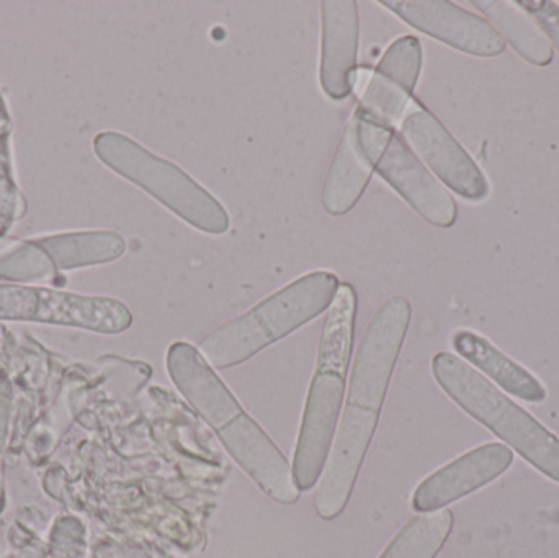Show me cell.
<instances>
[{
    "instance_id": "cell-1",
    "label": "cell",
    "mask_w": 559,
    "mask_h": 558,
    "mask_svg": "<svg viewBox=\"0 0 559 558\" xmlns=\"http://www.w3.org/2000/svg\"><path fill=\"white\" fill-rule=\"evenodd\" d=\"M411 317L413 308L406 298H390L378 308L358 344L344 415L316 494V511L324 520L337 518L350 500Z\"/></svg>"
},
{
    "instance_id": "cell-2",
    "label": "cell",
    "mask_w": 559,
    "mask_h": 558,
    "mask_svg": "<svg viewBox=\"0 0 559 558\" xmlns=\"http://www.w3.org/2000/svg\"><path fill=\"white\" fill-rule=\"evenodd\" d=\"M167 372L187 402L212 426L236 462L264 494L283 504L301 491L277 446L239 405L218 373L193 344L177 341L167 351Z\"/></svg>"
},
{
    "instance_id": "cell-3",
    "label": "cell",
    "mask_w": 559,
    "mask_h": 558,
    "mask_svg": "<svg viewBox=\"0 0 559 558\" xmlns=\"http://www.w3.org/2000/svg\"><path fill=\"white\" fill-rule=\"evenodd\" d=\"M355 313L357 295L354 287L341 284L322 328L318 363L293 458V477L299 491L316 487L334 442L354 347Z\"/></svg>"
},
{
    "instance_id": "cell-4",
    "label": "cell",
    "mask_w": 559,
    "mask_h": 558,
    "mask_svg": "<svg viewBox=\"0 0 559 558\" xmlns=\"http://www.w3.org/2000/svg\"><path fill=\"white\" fill-rule=\"evenodd\" d=\"M338 287L341 282L332 272L302 275L216 328L203 340L200 353L216 369L239 366L329 310Z\"/></svg>"
},
{
    "instance_id": "cell-5",
    "label": "cell",
    "mask_w": 559,
    "mask_h": 558,
    "mask_svg": "<svg viewBox=\"0 0 559 558\" xmlns=\"http://www.w3.org/2000/svg\"><path fill=\"white\" fill-rule=\"evenodd\" d=\"M432 373L456 405L559 484V439L554 432L455 354H436Z\"/></svg>"
},
{
    "instance_id": "cell-6",
    "label": "cell",
    "mask_w": 559,
    "mask_h": 558,
    "mask_svg": "<svg viewBox=\"0 0 559 558\" xmlns=\"http://www.w3.org/2000/svg\"><path fill=\"white\" fill-rule=\"evenodd\" d=\"M92 146L108 169L150 193L193 228L206 235L228 231L231 222L222 202L177 164L156 156L133 138L117 131H102Z\"/></svg>"
},
{
    "instance_id": "cell-7",
    "label": "cell",
    "mask_w": 559,
    "mask_h": 558,
    "mask_svg": "<svg viewBox=\"0 0 559 558\" xmlns=\"http://www.w3.org/2000/svg\"><path fill=\"white\" fill-rule=\"evenodd\" d=\"M358 140L373 169L430 225L450 228L459 209L443 183L407 146L394 128L367 120L357 110Z\"/></svg>"
},
{
    "instance_id": "cell-8",
    "label": "cell",
    "mask_w": 559,
    "mask_h": 558,
    "mask_svg": "<svg viewBox=\"0 0 559 558\" xmlns=\"http://www.w3.org/2000/svg\"><path fill=\"white\" fill-rule=\"evenodd\" d=\"M0 321H28L118 334L131 327L133 317L127 305L115 298L0 284Z\"/></svg>"
},
{
    "instance_id": "cell-9",
    "label": "cell",
    "mask_w": 559,
    "mask_h": 558,
    "mask_svg": "<svg viewBox=\"0 0 559 558\" xmlns=\"http://www.w3.org/2000/svg\"><path fill=\"white\" fill-rule=\"evenodd\" d=\"M127 251L115 231H74L28 239L0 259V277L29 281L58 269L85 268L117 261Z\"/></svg>"
},
{
    "instance_id": "cell-10",
    "label": "cell",
    "mask_w": 559,
    "mask_h": 558,
    "mask_svg": "<svg viewBox=\"0 0 559 558\" xmlns=\"http://www.w3.org/2000/svg\"><path fill=\"white\" fill-rule=\"evenodd\" d=\"M400 134L427 169L462 199L481 202L489 195L485 173L426 108L414 105L401 121Z\"/></svg>"
},
{
    "instance_id": "cell-11",
    "label": "cell",
    "mask_w": 559,
    "mask_h": 558,
    "mask_svg": "<svg viewBox=\"0 0 559 558\" xmlns=\"http://www.w3.org/2000/svg\"><path fill=\"white\" fill-rule=\"evenodd\" d=\"M380 5L400 16L417 32L439 39L466 55L495 58L502 55L506 41L495 26L447 0H380Z\"/></svg>"
},
{
    "instance_id": "cell-12",
    "label": "cell",
    "mask_w": 559,
    "mask_h": 558,
    "mask_svg": "<svg viewBox=\"0 0 559 558\" xmlns=\"http://www.w3.org/2000/svg\"><path fill=\"white\" fill-rule=\"evenodd\" d=\"M423 69V46L416 36H403L388 46L377 69L361 87L355 110L384 127L400 128L414 102L413 92Z\"/></svg>"
},
{
    "instance_id": "cell-13",
    "label": "cell",
    "mask_w": 559,
    "mask_h": 558,
    "mask_svg": "<svg viewBox=\"0 0 559 558\" xmlns=\"http://www.w3.org/2000/svg\"><path fill=\"white\" fill-rule=\"evenodd\" d=\"M512 462L511 449L498 442L476 448L427 477L414 494L413 508L417 513L442 510L501 477Z\"/></svg>"
},
{
    "instance_id": "cell-14",
    "label": "cell",
    "mask_w": 559,
    "mask_h": 558,
    "mask_svg": "<svg viewBox=\"0 0 559 558\" xmlns=\"http://www.w3.org/2000/svg\"><path fill=\"white\" fill-rule=\"evenodd\" d=\"M322 91L332 100H345L354 91L357 74L360 16L354 0H325L321 2Z\"/></svg>"
},
{
    "instance_id": "cell-15",
    "label": "cell",
    "mask_w": 559,
    "mask_h": 558,
    "mask_svg": "<svg viewBox=\"0 0 559 558\" xmlns=\"http://www.w3.org/2000/svg\"><path fill=\"white\" fill-rule=\"evenodd\" d=\"M373 173V164L358 140L357 120L352 115L322 187V206L325 212L332 216L350 212L364 195Z\"/></svg>"
},
{
    "instance_id": "cell-16",
    "label": "cell",
    "mask_w": 559,
    "mask_h": 558,
    "mask_svg": "<svg viewBox=\"0 0 559 558\" xmlns=\"http://www.w3.org/2000/svg\"><path fill=\"white\" fill-rule=\"evenodd\" d=\"M452 344L463 359L478 367L511 395L531 403H540L547 399V389L537 377L475 331H456Z\"/></svg>"
},
{
    "instance_id": "cell-17",
    "label": "cell",
    "mask_w": 559,
    "mask_h": 558,
    "mask_svg": "<svg viewBox=\"0 0 559 558\" xmlns=\"http://www.w3.org/2000/svg\"><path fill=\"white\" fill-rule=\"evenodd\" d=\"M473 5L489 20L504 41L534 66L551 64L554 46L540 26L514 0H473Z\"/></svg>"
},
{
    "instance_id": "cell-18",
    "label": "cell",
    "mask_w": 559,
    "mask_h": 558,
    "mask_svg": "<svg viewBox=\"0 0 559 558\" xmlns=\"http://www.w3.org/2000/svg\"><path fill=\"white\" fill-rule=\"evenodd\" d=\"M453 527L450 510L423 513L411 520L380 558H436Z\"/></svg>"
},
{
    "instance_id": "cell-19",
    "label": "cell",
    "mask_w": 559,
    "mask_h": 558,
    "mask_svg": "<svg viewBox=\"0 0 559 558\" xmlns=\"http://www.w3.org/2000/svg\"><path fill=\"white\" fill-rule=\"evenodd\" d=\"M519 5L532 16L559 51V5L551 0H521Z\"/></svg>"
}]
</instances>
